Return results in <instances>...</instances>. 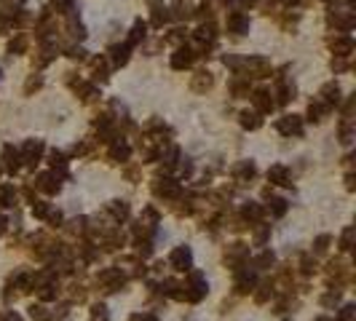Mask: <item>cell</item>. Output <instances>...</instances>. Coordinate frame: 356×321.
Returning a JSON list of instances; mask_svg holds the SVG:
<instances>
[{"mask_svg":"<svg viewBox=\"0 0 356 321\" xmlns=\"http://www.w3.org/2000/svg\"><path fill=\"white\" fill-rule=\"evenodd\" d=\"M338 303V294H327V297H321V305H335Z\"/></svg>","mask_w":356,"mask_h":321,"instance_id":"55","label":"cell"},{"mask_svg":"<svg viewBox=\"0 0 356 321\" xmlns=\"http://www.w3.org/2000/svg\"><path fill=\"white\" fill-rule=\"evenodd\" d=\"M346 187H348V190H354V174H348V177H346Z\"/></svg>","mask_w":356,"mask_h":321,"instance_id":"57","label":"cell"},{"mask_svg":"<svg viewBox=\"0 0 356 321\" xmlns=\"http://www.w3.org/2000/svg\"><path fill=\"white\" fill-rule=\"evenodd\" d=\"M91 70H94L97 78H107V62L102 56H94L91 59Z\"/></svg>","mask_w":356,"mask_h":321,"instance_id":"32","label":"cell"},{"mask_svg":"<svg viewBox=\"0 0 356 321\" xmlns=\"http://www.w3.org/2000/svg\"><path fill=\"white\" fill-rule=\"evenodd\" d=\"M150 252H153V246H150V241H137V254H142V257H148Z\"/></svg>","mask_w":356,"mask_h":321,"instance_id":"51","label":"cell"},{"mask_svg":"<svg viewBox=\"0 0 356 321\" xmlns=\"http://www.w3.org/2000/svg\"><path fill=\"white\" fill-rule=\"evenodd\" d=\"M67 56L75 59V62H83V59H86V51L81 48V46H70V48H67Z\"/></svg>","mask_w":356,"mask_h":321,"instance_id":"44","label":"cell"},{"mask_svg":"<svg viewBox=\"0 0 356 321\" xmlns=\"http://www.w3.org/2000/svg\"><path fill=\"white\" fill-rule=\"evenodd\" d=\"M212 83H214L212 73L201 70V73H196V75H193V81H190V89H193V91H206V89H212Z\"/></svg>","mask_w":356,"mask_h":321,"instance_id":"20","label":"cell"},{"mask_svg":"<svg viewBox=\"0 0 356 321\" xmlns=\"http://www.w3.org/2000/svg\"><path fill=\"white\" fill-rule=\"evenodd\" d=\"M354 316H356V308H354V305H343L338 321H354Z\"/></svg>","mask_w":356,"mask_h":321,"instance_id":"42","label":"cell"},{"mask_svg":"<svg viewBox=\"0 0 356 321\" xmlns=\"http://www.w3.org/2000/svg\"><path fill=\"white\" fill-rule=\"evenodd\" d=\"M252 102H254V107L260 110V113H271L273 104H276V102L271 99V94H268L265 89H257L254 94H252Z\"/></svg>","mask_w":356,"mask_h":321,"instance_id":"17","label":"cell"},{"mask_svg":"<svg viewBox=\"0 0 356 321\" xmlns=\"http://www.w3.org/2000/svg\"><path fill=\"white\" fill-rule=\"evenodd\" d=\"M268 233H271V228H260V230H257L254 233V241H257V246H262V244H265V238H268Z\"/></svg>","mask_w":356,"mask_h":321,"instance_id":"50","label":"cell"},{"mask_svg":"<svg viewBox=\"0 0 356 321\" xmlns=\"http://www.w3.org/2000/svg\"><path fill=\"white\" fill-rule=\"evenodd\" d=\"M319 96H321V104H327V107L332 110L335 104L340 102V86L338 83H324L321 91H319Z\"/></svg>","mask_w":356,"mask_h":321,"instance_id":"13","label":"cell"},{"mask_svg":"<svg viewBox=\"0 0 356 321\" xmlns=\"http://www.w3.org/2000/svg\"><path fill=\"white\" fill-rule=\"evenodd\" d=\"M110 56H113L115 67H123V64L129 62V46L126 43H123V46H113V48H110Z\"/></svg>","mask_w":356,"mask_h":321,"instance_id":"26","label":"cell"},{"mask_svg":"<svg viewBox=\"0 0 356 321\" xmlns=\"http://www.w3.org/2000/svg\"><path fill=\"white\" fill-rule=\"evenodd\" d=\"M32 214H35L38 220H49L51 209H49V204H43V201H35V204H32Z\"/></svg>","mask_w":356,"mask_h":321,"instance_id":"36","label":"cell"},{"mask_svg":"<svg viewBox=\"0 0 356 321\" xmlns=\"http://www.w3.org/2000/svg\"><path fill=\"white\" fill-rule=\"evenodd\" d=\"M5 225H8V222H5V217H0V233L5 230Z\"/></svg>","mask_w":356,"mask_h":321,"instance_id":"59","label":"cell"},{"mask_svg":"<svg viewBox=\"0 0 356 321\" xmlns=\"http://www.w3.org/2000/svg\"><path fill=\"white\" fill-rule=\"evenodd\" d=\"M169 263L174 271H190V268H193V252H190V246H177L174 252H171Z\"/></svg>","mask_w":356,"mask_h":321,"instance_id":"5","label":"cell"},{"mask_svg":"<svg viewBox=\"0 0 356 321\" xmlns=\"http://www.w3.org/2000/svg\"><path fill=\"white\" fill-rule=\"evenodd\" d=\"M54 5H56L59 14H70L72 11V0H54Z\"/></svg>","mask_w":356,"mask_h":321,"instance_id":"48","label":"cell"},{"mask_svg":"<svg viewBox=\"0 0 356 321\" xmlns=\"http://www.w3.org/2000/svg\"><path fill=\"white\" fill-rule=\"evenodd\" d=\"M91 321H107V308H104V305H94V308H91Z\"/></svg>","mask_w":356,"mask_h":321,"instance_id":"40","label":"cell"},{"mask_svg":"<svg viewBox=\"0 0 356 321\" xmlns=\"http://www.w3.org/2000/svg\"><path fill=\"white\" fill-rule=\"evenodd\" d=\"M27 48V35H16L14 41L8 43V54H22Z\"/></svg>","mask_w":356,"mask_h":321,"instance_id":"31","label":"cell"},{"mask_svg":"<svg viewBox=\"0 0 356 321\" xmlns=\"http://www.w3.org/2000/svg\"><path fill=\"white\" fill-rule=\"evenodd\" d=\"M19 161H22V158H19V150H16V147H11V145H5V147H3V166L8 169L11 174H16V172H19V166H22Z\"/></svg>","mask_w":356,"mask_h":321,"instance_id":"15","label":"cell"},{"mask_svg":"<svg viewBox=\"0 0 356 321\" xmlns=\"http://www.w3.org/2000/svg\"><path fill=\"white\" fill-rule=\"evenodd\" d=\"M247 257H249V246L241 244V241H236V244H230L225 249V263H230V265H239L241 268V263Z\"/></svg>","mask_w":356,"mask_h":321,"instance_id":"8","label":"cell"},{"mask_svg":"<svg viewBox=\"0 0 356 321\" xmlns=\"http://www.w3.org/2000/svg\"><path fill=\"white\" fill-rule=\"evenodd\" d=\"M193 38L199 41V46H209V43H214V38H217V32H214V24L212 22H203L199 30L193 32Z\"/></svg>","mask_w":356,"mask_h":321,"instance_id":"18","label":"cell"},{"mask_svg":"<svg viewBox=\"0 0 356 321\" xmlns=\"http://www.w3.org/2000/svg\"><path fill=\"white\" fill-rule=\"evenodd\" d=\"M228 30L236 32V35H244V32H249V16L241 14V11H233V14H228Z\"/></svg>","mask_w":356,"mask_h":321,"instance_id":"11","label":"cell"},{"mask_svg":"<svg viewBox=\"0 0 356 321\" xmlns=\"http://www.w3.org/2000/svg\"><path fill=\"white\" fill-rule=\"evenodd\" d=\"M131 321H158V319L150 316V313H137V316H131Z\"/></svg>","mask_w":356,"mask_h":321,"instance_id":"54","label":"cell"},{"mask_svg":"<svg viewBox=\"0 0 356 321\" xmlns=\"http://www.w3.org/2000/svg\"><path fill=\"white\" fill-rule=\"evenodd\" d=\"M324 113H329V107H327V104H319V102H316V104H311V107H308V121H321V115H324Z\"/></svg>","mask_w":356,"mask_h":321,"instance_id":"34","label":"cell"},{"mask_svg":"<svg viewBox=\"0 0 356 321\" xmlns=\"http://www.w3.org/2000/svg\"><path fill=\"white\" fill-rule=\"evenodd\" d=\"M161 161L166 163V166H177V161H180V150H177V147H166V153H161Z\"/></svg>","mask_w":356,"mask_h":321,"instance_id":"35","label":"cell"},{"mask_svg":"<svg viewBox=\"0 0 356 321\" xmlns=\"http://www.w3.org/2000/svg\"><path fill=\"white\" fill-rule=\"evenodd\" d=\"M351 241H354V228H346V233H343V238H340V249H343V252L351 249Z\"/></svg>","mask_w":356,"mask_h":321,"instance_id":"43","label":"cell"},{"mask_svg":"<svg viewBox=\"0 0 356 321\" xmlns=\"http://www.w3.org/2000/svg\"><path fill=\"white\" fill-rule=\"evenodd\" d=\"M129 155H131V147L126 145V142H121V139H118L115 145L110 147V161H115V163H123Z\"/></svg>","mask_w":356,"mask_h":321,"instance_id":"25","label":"cell"},{"mask_svg":"<svg viewBox=\"0 0 356 321\" xmlns=\"http://www.w3.org/2000/svg\"><path fill=\"white\" fill-rule=\"evenodd\" d=\"M78 94H81V99H83V102H94L97 96H100V89L91 86V83H86V86L78 89Z\"/></svg>","mask_w":356,"mask_h":321,"instance_id":"29","label":"cell"},{"mask_svg":"<svg viewBox=\"0 0 356 321\" xmlns=\"http://www.w3.org/2000/svg\"><path fill=\"white\" fill-rule=\"evenodd\" d=\"M8 27H11V19L5 16V11H0V32H5Z\"/></svg>","mask_w":356,"mask_h":321,"instance_id":"53","label":"cell"},{"mask_svg":"<svg viewBox=\"0 0 356 321\" xmlns=\"http://www.w3.org/2000/svg\"><path fill=\"white\" fill-rule=\"evenodd\" d=\"M150 5H153V27H163V22L169 19V11H166V5L161 3V0H148Z\"/></svg>","mask_w":356,"mask_h":321,"instance_id":"21","label":"cell"},{"mask_svg":"<svg viewBox=\"0 0 356 321\" xmlns=\"http://www.w3.org/2000/svg\"><path fill=\"white\" fill-rule=\"evenodd\" d=\"M268 180H271L273 185H292V182H289L287 166H281V163H276V166L268 169Z\"/></svg>","mask_w":356,"mask_h":321,"instance_id":"19","label":"cell"},{"mask_svg":"<svg viewBox=\"0 0 356 321\" xmlns=\"http://www.w3.org/2000/svg\"><path fill=\"white\" fill-rule=\"evenodd\" d=\"M241 217L249 220V222H260L262 220V206L254 204V201H247V204L241 206Z\"/></svg>","mask_w":356,"mask_h":321,"instance_id":"24","label":"cell"},{"mask_svg":"<svg viewBox=\"0 0 356 321\" xmlns=\"http://www.w3.org/2000/svg\"><path fill=\"white\" fill-rule=\"evenodd\" d=\"M329 241H332L329 235H319V238H316V244H313V249H316V252H327Z\"/></svg>","mask_w":356,"mask_h":321,"instance_id":"49","label":"cell"},{"mask_svg":"<svg viewBox=\"0 0 356 321\" xmlns=\"http://www.w3.org/2000/svg\"><path fill=\"white\" fill-rule=\"evenodd\" d=\"M185 289V300H190V303H199V300L206 297V278L201 276V273H190V284L182 286Z\"/></svg>","mask_w":356,"mask_h":321,"instance_id":"1","label":"cell"},{"mask_svg":"<svg viewBox=\"0 0 356 321\" xmlns=\"http://www.w3.org/2000/svg\"><path fill=\"white\" fill-rule=\"evenodd\" d=\"M41 155H43V142L41 139H27L24 147H22V153H19V158L27 161L30 166H35V163L41 161Z\"/></svg>","mask_w":356,"mask_h":321,"instance_id":"7","label":"cell"},{"mask_svg":"<svg viewBox=\"0 0 356 321\" xmlns=\"http://www.w3.org/2000/svg\"><path fill=\"white\" fill-rule=\"evenodd\" d=\"M3 321H22V316H19V313H3Z\"/></svg>","mask_w":356,"mask_h":321,"instance_id":"56","label":"cell"},{"mask_svg":"<svg viewBox=\"0 0 356 321\" xmlns=\"http://www.w3.org/2000/svg\"><path fill=\"white\" fill-rule=\"evenodd\" d=\"M271 214L273 217H284L287 214V201L284 198H273L271 201Z\"/></svg>","mask_w":356,"mask_h":321,"instance_id":"37","label":"cell"},{"mask_svg":"<svg viewBox=\"0 0 356 321\" xmlns=\"http://www.w3.org/2000/svg\"><path fill=\"white\" fill-rule=\"evenodd\" d=\"M230 89H233V94H236V96H244V94L249 91V83H244V81H233V83H230Z\"/></svg>","mask_w":356,"mask_h":321,"instance_id":"46","label":"cell"},{"mask_svg":"<svg viewBox=\"0 0 356 321\" xmlns=\"http://www.w3.org/2000/svg\"><path fill=\"white\" fill-rule=\"evenodd\" d=\"M254 174H257V169H254V163L252 161H241L239 166L233 169V177H236V182H249V180H254Z\"/></svg>","mask_w":356,"mask_h":321,"instance_id":"16","label":"cell"},{"mask_svg":"<svg viewBox=\"0 0 356 321\" xmlns=\"http://www.w3.org/2000/svg\"><path fill=\"white\" fill-rule=\"evenodd\" d=\"M41 86H43V78H41V75H32L30 81H27V86H24V91H27V94H32V91L41 89Z\"/></svg>","mask_w":356,"mask_h":321,"instance_id":"45","label":"cell"},{"mask_svg":"<svg viewBox=\"0 0 356 321\" xmlns=\"http://www.w3.org/2000/svg\"><path fill=\"white\" fill-rule=\"evenodd\" d=\"M292 99H295V86L281 83V86H279V104H289Z\"/></svg>","mask_w":356,"mask_h":321,"instance_id":"30","label":"cell"},{"mask_svg":"<svg viewBox=\"0 0 356 321\" xmlns=\"http://www.w3.org/2000/svg\"><path fill=\"white\" fill-rule=\"evenodd\" d=\"M38 294H41V300H56V284H43Z\"/></svg>","mask_w":356,"mask_h":321,"instance_id":"39","label":"cell"},{"mask_svg":"<svg viewBox=\"0 0 356 321\" xmlns=\"http://www.w3.org/2000/svg\"><path fill=\"white\" fill-rule=\"evenodd\" d=\"M351 137H354V132H351V123H343V126H340V142H343V145H351Z\"/></svg>","mask_w":356,"mask_h":321,"instance_id":"41","label":"cell"},{"mask_svg":"<svg viewBox=\"0 0 356 321\" xmlns=\"http://www.w3.org/2000/svg\"><path fill=\"white\" fill-rule=\"evenodd\" d=\"M247 67V78H268L271 75V62L265 56H249L247 62H241Z\"/></svg>","mask_w":356,"mask_h":321,"instance_id":"3","label":"cell"},{"mask_svg":"<svg viewBox=\"0 0 356 321\" xmlns=\"http://www.w3.org/2000/svg\"><path fill=\"white\" fill-rule=\"evenodd\" d=\"M49 158H51L49 163H51L54 169H62V166H64V153H59V150H54V153H51Z\"/></svg>","mask_w":356,"mask_h":321,"instance_id":"47","label":"cell"},{"mask_svg":"<svg viewBox=\"0 0 356 321\" xmlns=\"http://www.w3.org/2000/svg\"><path fill=\"white\" fill-rule=\"evenodd\" d=\"M107 212H110V217H113L115 222H123V220L129 217V204H126V201H110Z\"/></svg>","mask_w":356,"mask_h":321,"instance_id":"22","label":"cell"},{"mask_svg":"<svg viewBox=\"0 0 356 321\" xmlns=\"http://www.w3.org/2000/svg\"><path fill=\"white\" fill-rule=\"evenodd\" d=\"M236 271V292L239 294H247V292H252L254 289V284H257V276H254V271H249V268H233Z\"/></svg>","mask_w":356,"mask_h":321,"instance_id":"4","label":"cell"},{"mask_svg":"<svg viewBox=\"0 0 356 321\" xmlns=\"http://www.w3.org/2000/svg\"><path fill=\"white\" fill-rule=\"evenodd\" d=\"M153 193L161 195V198H180L182 187H180V182H174V180H155Z\"/></svg>","mask_w":356,"mask_h":321,"instance_id":"6","label":"cell"},{"mask_svg":"<svg viewBox=\"0 0 356 321\" xmlns=\"http://www.w3.org/2000/svg\"><path fill=\"white\" fill-rule=\"evenodd\" d=\"M316 321H329V319H316Z\"/></svg>","mask_w":356,"mask_h":321,"instance_id":"60","label":"cell"},{"mask_svg":"<svg viewBox=\"0 0 356 321\" xmlns=\"http://www.w3.org/2000/svg\"><path fill=\"white\" fill-rule=\"evenodd\" d=\"M271 265H273V254H271V252H262L260 257L254 260V268H257V271H265V268H271Z\"/></svg>","mask_w":356,"mask_h":321,"instance_id":"38","label":"cell"},{"mask_svg":"<svg viewBox=\"0 0 356 321\" xmlns=\"http://www.w3.org/2000/svg\"><path fill=\"white\" fill-rule=\"evenodd\" d=\"M329 48L335 51V56H348V54L354 51L351 35H338V38H332V41H329Z\"/></svg>","mask_w":356,"mask_h":321,"instance_id":"14","label":"cell"},{"mask_svg":"<svg viewBox=\"0 0 356 321\" xmlns=\"http://www.w3.org/2000/svg\"><path fill=\"white\" fill-rule=\"evenodd\" d=\"M279 132L284 134V137H300L303 134V118L300 115H287V118H281L279 121Z\"/></svg>","mask_w":356,"mask_h":321,"instance_id":"9","label":"cell"},{"mask_svg":"<svg viewBox=\"0 0 356 321\" xmlns=\"http://www.w3.org/2000/svg\"><path fill=\"white\" fill-rule=\"evenodd\" d=\"M145 32H148V22H142V19H137L134 22V27H131V32H129V48L131 46H137V43H142L145 41Z\"/></svg>","mask_w":356,"mask_h":321,"instance_id":"23","label":"cell"},{"mask_svg":"<svg viewBox=\"0 0 356 321\" xmlns=\"http://www.w3.org/2000/svg\"><path fill=\"white\" fill-rule=\"evenodd\" d=\"M14 201H16L14 187L11 185H0V209L3 206H14Z\"/></svg>","mask_w":356,"mask_h":321,"instance_id":"28","label":"cell"},{"mask_svg":"<svg viewBox=\"0 0 356 321\" xmlns=\"http://www.w3.org/2000/svg\"><path fill=\"white\" fill-rule=\"evenodd\" d=\"M35 187H38V190H43V193H49V195H54V193H59V177H56L54 172L38 174Z\"/></svg>","mask_w":356,"mask_h":321,"instance_id":"10","label":"cell"},{"mask_svg":"<svg viewBox=\"0 0 356 321\" xmlns=\"http://www.w3.org/2000/svg\"><path fill=\"white\" fill-rule=\"evenodd\" d=\"M257 3V0H241V5H244V8H249V5H254Z\"/></svg>","mask_w":356,"mask_h":321,"instance_id":"58","label":"cell"},{"mask_svg":"<svg viewBox=\"0 0 356 321\" xmlns=\"http://www.w3.org/2000/svg\"><path fill=\"white\" fill-rule=\"evenodd\" d=\"M316 271V263H311V260H303V273H305V276H311V273Z\"/></svg>","mask_w":356,"mask_h":321,"instance_id":"52","label":"cell"},{"mask_svg":"<svg viewBox=\"0 0 356 321\" xmlns=\"http://www.w3.org/2000/svg\"><path fill=\"white\" fill-rule=\"evenodd\" d=\"M271 294H273V284H271V281H265V284H260V292L254 294V300H257V303H268Z\"/></svg>","mask_w":356,"mask_h":321,"instance_id":"33","label":"cell"},{"mask_svg":"<svg viewBox=\"0 0 356 321\" xmlns=\"http://www.w3.org/2000/svg\"><path fill=\"white\" fill-rule=\"evenodd\" d=\"M241 126H244V129H249V132L260 129V126H262L260 113H249V110H244V113H241Z\"/></svg>","mask_w":356,"mask_h":321,"instance_id":"27","label":"cell"},{"mask_svg":"<svg viewBox=\"0 0 356 321\" xmlns=\"http://www.w3.org/2000/svg\"><path fill=\"white\" fill-rule=\"evenodd\" d=\"M100 284L104 286V292H118L126 284V276L121 273V268H107V271L100 273Z\"/></svg>","mask_w":356,"mask_h":321,"instance_id":"2","label":"cell"},{"mask_svg":"<svg viewBox=\"0 0 356 321\" xmlns=\"http://www.w3.org/2000/svg\"><path fill=\"white\" fill-rule=\"evenodd\" d=\"M196 56H199V54H196L193 48H177V54L171 56V67H174V70H188L190 64H193Z\"/></svg>","mask_w":356,"mask_h":321,"instance_id":"12","label":"cell"}]
</instances>
